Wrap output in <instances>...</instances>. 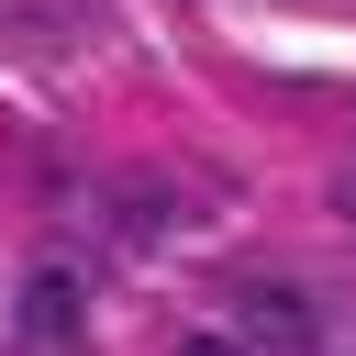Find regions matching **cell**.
I'll list each match as a JSON object with an SVG mask.
<instances>
[{
	"label": "cell",
	"instance_id": "obj_1",
	"mask_svg": "<svg viewBox=\"0 0 356 356\" xmlns=\"http://www.w3.org/2000/svg\"><path fill=\"white\" fill-rule=\"evenodd\" d=\"M78 334H89V289H78V267H22V289H11V345L22 356H78Z\"/></svg>",
	"mask_w": 356,
	"mask_h": 356
},
{
	"label": "cell",
	"instance_id": "obj_2",
	"mask_svg": "<svg viewBox=\"0 0 356 356\" xmlns=\"http://www.w3.org/2000/svg\"><path fill=\"white\" fill-rule=\"evenodd\" d=\"M245 345H256V356H312V300L278 289V278H256V289H245Z\"/></svg>",
	"mask_w": 356,
	"mask_h": 356
},
{
	"label": "cell",
	"instance_id": "obj_3",
	"mask_svg": "<svg viewBox=\"0 0 356 356\" xmlns=\"http://www.w3.org/2000/svg\"><path fill=\"white\" fill-rule=\"evenodd\" d=\"M178 356H245V345H234V334H189Z\"/></svg>",
	"mask_w": 356,
	"mask_h": 356
}]
</instances>
